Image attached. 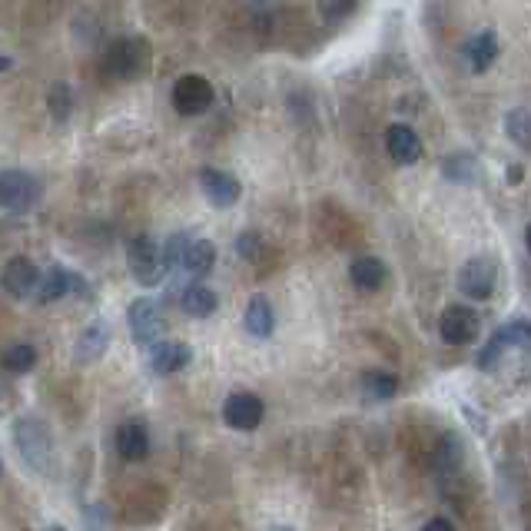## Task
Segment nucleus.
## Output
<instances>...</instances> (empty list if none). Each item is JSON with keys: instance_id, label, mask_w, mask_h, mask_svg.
Listing matches in <instances>:
<instances>
[{"instance_id": "nucleus-1", "label": "nucleus", "mask_w": 531, "mask_h": 531, "mask_svg": "<svg viewBox=\"0 0 531 531\" xmlns=\"http://www.w3.org/2000/svg\"><path fill=\"white\" fill-rule=\"evenodd\" d=\"M107 70L117 80H140L150 70V44L147 37H120L107 50Z\"/></svg>"}, {"instance_id": "nucleus-2", "label": "nucleus", "mask_w": 531, "mask_h": 531, "mask_svg": "<svg viewBox=\"0 0 531 531\" xmlns=\"http://www.w3.org/2000/svg\"><path fill=\"white\" fill-rule=\"evenodd\" d=\"M127 263H130V273L137 279L140 286H156L166 273V259H163V249L153 243L147 233L133 236L130 246H127Z\"/></svg>"}, {"instance_id": "nucleus-3", "label": "nucleus", "mask_w": 531, "mask_h": 531, "mask_svg": "<svg viewBox=\"0 0 531 531\" xmlns=\"http://www.w3.org/2000/svg\"><path fill=\"white\" fill-rule=\"evenodd\" d=\"M14 442L20 455H24V462L30 468H37V472H47L50 468V458H54V442H50L47 429L34 419H17L14 422Z\"/></svg>"}, {"instance_id": "nucleus-4", "label": "nucleus", "mask_w": 531, "mask_h": 531, "mask_svg": "<svg viewBox=\"0 0 531 531\" xmlns=\"http://www.w3.org/2000/svg\"><path fill=\"white\" fill-rule=\"evenodd\" d=\"M508 349H531V322L528 319H512L502 329H495V336L488 339V346L478 352V366L495 369Z\"/></svg>"}, {"instance_id": "nucleus-5", "label": "nucleus", "mask_w": 531, "mask_h": 531, "mask_svg": "<svg viewBox=\"0 0 531 531\" xmlns=\"http://www.w3.org/2000/svg\"><path fill=\"white\" fill-rule=\"evenodd\" d=\"M213 100H216L213 83L200 74H183L173 83V107L183 117H200V113L213 107Z\"/></svg>"}, {"instance_id": "nucleus-6", "label": "nucleus", "mask_w": 531, "mask_h": 531, "mask_svg": "<svg viewBox=\"0 0 531 531\" xmlns=\"http://www.w3.org/2000/svg\"><path fill=\"white\" fill-rule=\"evenodd\" d=\"M40 200V180L24 170L0 173V206L10 213H27Z\"/></svg>"}, {"instance_id": "nucleus-7", "label": "nucleus", "mask_w": 531, "mask_h": 531, "mask_svg": "<svg viewBox=\"0 0 531 531\" xmlns=\"http://www.w3.org/2000/svg\"><path fill=\"white\" fill-rule=\"evenodd\" d=\"M495 286H498V269L492 259H468V263L458 269V289L468 296V299H478V303H485V299L495 296Z\"/></svg>"}, {"instance_id": "nucleus-8", "label": "nucleus", "mask_w": 531, "mask_h": 531, "mask_svg": "<svg viewBox=\"0 0 531 531\" xmlns=\"http://www.w3.org/2000/svg\"><path fill=\"white\" fill-rule=\"evenodd\" d=\"M263 399H259L256 392H233L229 399L223 402V422L229 429L236 432H253L259 429V422H263Z\"/></svg>"}, {"instance_id": "nucleus-9", "label": "nucleus", "mask_w": 531, "mask_h": 531, "mask_svg": "<svg viewBox=\"0 0 531 531\" xmlns=\"http://www.w3.org/2000/svg\"><path fill=\"white\" fill-rule=\"evenodd\" d=\"M127 322H130V332H133V342H137V346H153V342H160L163 312L153 299H147V296L133 299L130 312H127Z\"/></svg>"}, {"instance_id": "nucleus-10", "label": "nucleus", "mask_w": 531, "mask_h": 531, "mask_svg": "<svg viewBox=\"0 0 531 531\" xmlns=\"http://www.w3.org/2000/svg\"><path fill=\"white\" fill-rule=\"evenodd\" d=\"M442 339L452 342V346H465L478 336L482 322H478V312L468 306H449L442 312Z\"/></svg>"}, {"instance_id": "nucleus-11", "label": "nucleus", "mask_w": 531, "mask_h": 531, "mask_svg": "<svg viewBox=\"0 0 531 531\" xmlns=\"http://www.w3.org/2000/svg\"><path fill=\"white\" fill-rule=\"evenodd\" d=\"M0 286H4L14 299H27L40 286V273H37L34 259H27V256L10 259V263L4 266V273H0Z\"/></svg>"}, {"instance_id": "nucleus-12", "label": "nucleus", "mask_w": 531, "mask_h": 531, "mask_svg": "<svg viewBox=\"0 0 531 531\" xmlns=\"http://www.w3.org/2000/svg\"><path fill=\"white\" fill-rule=\"evenodd\" d=\"M193 362V352L186 342H176V339H160L150 346V369L156 376H173V372L186 369Z\"/></svg>"}, {"instance_id": "nucleus-13", "label": "nucleus", "mask_w": 531, "mask_h": 531, "mask_svg": "<svg viewBox=\"0 0 531 531\" xmlns=\"http://www.w3.org/2000/svg\"><path fill=\"white\" fill-rule=\"evenodd\" d=\"M117 452L123 462H143L150 455V432L143 419H127L117 429Z\"/></svg>"}, {"instance_id": "nucleus-14", "label": "nucleus", "mask_w": 531, "mask_h": 531, "mask_svg": "<svg viewBox=\"0 0 531 531\" xmlns=\"http://www.w3.org/2000/svg\"><path fill=\"white\" fill-rule=\"evenodd\" d=\"M385 150H389L395 163L412 166V163H419V156H422V140L412 127L395 123V127H389V133H385Z\"/></svg>"}, {"instance_id": "nucleus-15", "label": "nucleus", "mask_w": 531, "mask_h": 531, "mask_svg": "<svg viewBox=\"0 0 531 531\" xmlns=\"http://www.w3.org/2000/svg\"><path fill=\"white\" fill-rule=\"evenodd\" d=\"M200 186H203V196L210 200L213 206H233L239 200V180L236 176H229L223 170H213V166H206L200 173Z\"/></svg>"}, {"instance_id": "nucleus-16", "label": "nucleus", "mask_w": 531, "mask_h": 531, "mask_svg": "<svg viewBox=\"0 0 531 531\" xmlns=\"http://www.w3.org/2000/svg\"><path fill=\"white\" fill-rule=\"evenodd\" d=\"M180 266L186 269L190 276L203 279L213 273L216 266V249L210 239H200V236H186L183 243V256H180Z\"/></svg>"}, {"instance_id": "nucleus-17", "label": "nucleus", "mask_w": 531, "mask_h": 531, "mask_svg": "<svg viewBox=\"0 0 531 531\" xmlns=\"http://www.w3.org/2000/svg\"><path fill=\"white\" fill-rule=\"evenodd\" d=\"M349 279L362 293H376L379 286H385V279H389V269H385L379 256H359V259H352Z\"/></svg>"}, {"instance_id": "nucleus-18", "label": "nucleus", "mask_w": 531, "mask_h": 531, "mask_svg": "<svg viewBox=\"0 0 531 531\" xmlns=\"http://www.w3.org/2000/svg\"><path fill=\"white\" fill-rule=\"evenodd\" d=\"M107 346H110V329L103 326V322H93L87 332H80L77 349H74V362H80V366L97 362L103 352H107Z\"/></svg>"}, {"instance_id": "nucleus-19", "label": "nucleus", "mask_w": 531, "mask_h": 531, "mask_svg": "<svg viewBox=\"0 0 531 531\" xmlns=\"http://www.w3.org/2000/svg\"><path fill=\"white\" fill-rule=\"evenodd\" d=\"M180 306H183L186 316H193V319H206V316H213V312H216V306H220V299H216V293H213L210 286L193 283V286H186V289H183Z\"/></svg>"}, {"instance_id": "nucleus-20", "label": "nucleus", "mask_w": 531, "mask_h": 531, "mask_svg": "<svg viewBox=\"0 0 531 531\" xmlns=\"http://www.w3.org/2000/svg\"><path fill=\"white\" fill-rule=\"evenodd\" d=\"M395 392H399V379L385 369H369L362 372V395L366 402H392Z\"/></svg>"}, {"instance_id": "nucleus-21", "label": "nucleus", "mask_w": 531, "mask_h": 531, "mask_svg": "<svg viewBox=\"0 0 531 531\" xmlns=\"http://www.w3.org/2000/svg\"><path fill=\"white\" fill-rule=\"evenodd\" d=\"M243 326H246V332H249V336H256V339H266V336H273V329H276L273 306H269L263 296H256L253 303L246 306Z\"/></svg>"}, {"instance_id": "nucleus-22", "label": "nucleus", "mask_w": 531, "mask_h": 531, "mask_svg": "<svg viewBox=\"0 0 531 531\" xmlns=\"http://www.w3.org/2000/svg\"><path fill=\"white\" fill-rule=\"evenodd\" d=\"M465 57H468V67H472L475 74H485V70L498 60V40H495L492 30L478 34L472 44L465 47Z\"/></svg>"}, {"instance_id": "nucleus-23", "label": "nucleus", "mask_w": 531, "mask_h": 531, "mask_svg": "<svg viewBox=\"0 0 531 531\" xmlns=\"http://www.w3.org/2000/svg\"><path fill=\"white\" fill-rule=\"evenodd\" d=\"M74 283H77V279L70 276L64 266H50V273L40 279V286H37V299L44 306L57 303V299H64L70 293V286H74Z\"/></svg>"}, {"instance_id": "nucleus-24", "label": "nucleus", "mask_w": 531, "mask_h": 531, "mask_svg": "<svg viewBox=\"0 0 531 531\" xmlns=\"http://www.w3.org/2000/svg\"><path fill=\"white\" fill-rule=\"evenodd\" d=\"M0 366H4L10 376H27L30 369L37 366V349L30 342H10L0 356Z\"/></svg>"}, {"instance_id": "nucleus-25", "label": "nucleus", "mask_w": 531, "mask_h": 531, "mask_svg": "<svg viewBox=\"0 0 531 531\" xmlns=\"http://www.w3.org/2000/svg\"><path fill=\"white\" fill-rule=\"evenodd\" d=\"M505 130H508V140H515L518 147L531 150V110L518 107L505 117Z\"/></svg>"}, {"instance_id": "nucleus-26", "label": "nucleus", "mask_w": 531, "mask_h": 531, "mask_svg": "<svg viewBox=\"0 0 531 531\" xmlns=\"http://www.w3.org/2000/svg\"><path fill=\"white\" fill-rule=\"evenodd\" d=\"M47 110H50V117H54L57 123H64L70 117V110H74V93H70L67 83H54V87H50Z\"/></svg>"}, {"instance_id": "nucleus-27", "label": "nucleus", "mask_w": 531, "mask_h": 531, "mask_svg": "<svg viewBox=\"0 0 531 531\" xmlns=\"http://www.w3.org/2000/svg\"><path fill=\"white\" fill-rule=\"evenodd\" d=\"M462 439L458 435H445L442 445H439V455H435V462H439V468H455L458 462H462Z\"/></svg>"}, {"instance_id": "nucleus-28", "label": "nucleus", "mask_w": 531, "mask_h": 531, "mask_svg": "<svg viewBox=\"0 0 531 531\" xmlns=\"http://www.w3.org/2000/svg\"><path fill=\"white\" fill-rule=\"evenodd\" d=\"M356 10V0H319V14L326 24H339Z\"/></svg>"}, {"instance_id": "nucleus-29", "label": "nucleus", "mask_w": 531, "mask_h": 531, "mask_svg": "<svg viewBox=\"0 0 531 531\" xmlns=\"http://www.w3.org/2000/svg\"><path fill=\"white\" fill-rule=\"evenodd\" d=\"M259 249H263V239H259V233H243L236 239V253L243 259H256Z\"/></svg>"}, {"instance_id": "nucleus-30", "label": "nucleus", "mask_w": 531, "mask_h": 531, "mask_svg": "<svg viewBox=\"0 0 531 531\" xmlns=\"http://www.w3.org/2000/svg\"><path fill=\"white\" fill-rule=\"evenodd\" d=\"M465 166H472V160H468V156H449V166H445V170H449V176H458V180H465Z\"/></svg>"}, {"instance_id": "nucleus-31", "label": "nucleus", "mask_w": 531, "mask_h": 531, "mask_svg": "<svg viewBox=\"0 0 531 531\" xmlns=\"http://www.w3.org/2000/svg\"><path fill=\"white\" fill-rule=\"evenodd\" d=\"M425 528L432 531V528H455V525L449 522V518H432V522H425Z\"/></svg>"}, {"instance_id": "nucleus-32", "label": "nucleus", "mask_w": 531, "mask_h": 531, "mask_svg": "<svg viewBox=\"0 0 531 531\" xmlns=\"http://www.w3.org/2000/svg\"><path fill=\"white\" fill-rule=\"evenodd\" d=\"M14 67V60H10L7 54H0V74H4V70H10Z\"/></svg>"}, {"instance_id": "nucleus-33", "label": "nucleus", "mask_w": 531, "mask_h": 531, "mask_svg": "<svg viewBox=\"0 0 531 531\" xmlns=\"http://www.w3.org/2000/svg\"><path fill=\"white\" fill-rule=\"evenodd\" d=\"M525 239H528V253H531V226H528V236Z\"/></svg>"}, {"instance_id": "nucleus-34", "label": "nucleus", "mask_w": 531, "mask_h": 531, "mask_svg": "<svg viewBox=\"0 0 531 531\" xmlns=\"http://www.w3.org/2000/svg\"><path fill=\"white\" fill-rule=\"evenodd\" d=\"M253 4H263V0H253Z\"/></svg>"}]
</instances>
